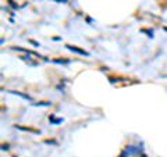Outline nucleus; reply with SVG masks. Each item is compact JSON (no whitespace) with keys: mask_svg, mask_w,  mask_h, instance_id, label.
<instances>
[{"mask_svg":"<svg viewBox=\"0 0 167 157\" xmlns=\"http://www.w3.org/2000/svg\"><path fill=\"white\" fill-rule=\"evenodd\" d=\"M70 50H73V52H77V53H79V54H85V56H88V53L86 52H84V50H81V49H77V47H74V46H67Z\"/></svg>","mask_w":167,"mask_h":157,"instance_id":"f257e3e1","label":"nucleus"}]
</instances>
